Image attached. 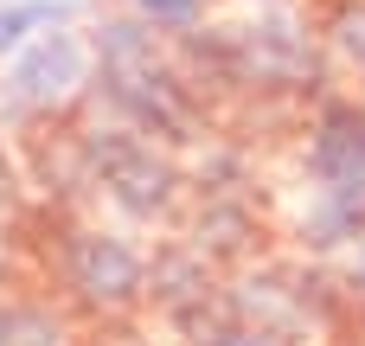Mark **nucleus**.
<instances>
[{"mask_svg": "<svg viewBox=\"0 0 365 346\" xmlns=\"http://www.w3.org/2000/svg\"><path fill=\"white\" fill-rule=\"evenodd\" d=\"M269 205L289 257L340 263L365 238V96L327 90L302 109L289 186Z\"/></svg>", "mask_w": 365, "mask_h": 346, "instance_id": "1", "label": "nucleus"}, {"mask_svg": "<svg viewBox=\"0 0 365 346\" xmlns=\"http://www.w3.org/2000/svg\"><path fill=\"white\" fill-rule=\"evenodd\" d=\"M83 39H90V116L122 122V128L173 148L180 161L218 128V109L199 96L180 51L167 39H154L141 19L103 13Z\"/></svg>", "mask_w": 365, "mask_h": 346, "instance_id": "2", "label": "nucleus"}, {"mask_svg": "<svg viewBox=\"0 0 365 346\" xmlns=\"http://www.w3.org/2000/svg\"><path fill=\"white\" fill-rule=\"evenodd\" d=\"M38 289L77 321V327H122L148 321V244L141 231L103 218V212H38Z\"/></svg>", "mask_w": 365, "mask_h": 346, "instance_id": "3", "label": "nucleus"}, {"mask_svg": "<svg viewBox=\"0 0 365 346\" xmlns=\"http://www.w3.org/2000/svg\"><path fill=\"white\" fill-rule=\"evenodd\" d=\"M77 135V161H83V193H90V212L128 225V231H173L180 212H186V161L122 122H103V116H77L71 122Z\"/></svg>", "mask_w": 365, "mask_h": 346, "instance_id": "4", "label": "nucleus"}, {"mask_svg": "<svg viewBox=\"0 0 365 346\" xmlns=\"http://www.w3.org/2000/svg\"><path fill=\"white\" fill-rule=\"evenodd\" d=\"M77 116H90V39H83V26L38 32L32 45L0 58V128L13 141L45 135V128H71Z\"/></svg>", "mask_w": 365, "mask_h": 346, "instance_id": "5", "label": "nucleus"}, {"mask_svg": "<svg viewBox=\"0 0 365 346\" xmlns=\"http://www.w3.org/2000/svg\"><path fill=\"white\" fill-rule=\"evenodd\" d=\"M173 238L192 257H205L218 276H237V270L263 263L269 250H282L269 193H186V212H180Z\"/></svg>", "mask_w": 365, "mask_h": 346, "instance_id": "6", "label": "nucleus"}, {"mask_svg": "<svg viewBox=\"0 0 365 346\" xmlns=\"http://www.w3.org/2000/svg\"><path fill=\"white\" fill-rule=\"evenodd\" d=\"M218 302H225V276L205 257H192L173 231L154 238V250H148V321L173 340L192 321H205Z\"/></svg>", "mask_w": 365, "mask_h": 346, "instance_id": "7", "label": "nucleus"}, {"mask_svg": "<svg viewBox=\"0 0 365 346\" xmlns=\"http://www.w3.org/2000/svg\"><path fill=\"white\" fill-rule=\"evenodd\" d=\"M0 346H83V327L45 289H13L0 295Z\"/></svg>", "mask_w": 365, "mask_h": 346, "instance_id": "8", "label": "nucleus"}, {"mask_svg": "<svg viewBox=\"0 0 365 346\" xmlns=\"http://www.w3.org/2000/svg\"><path fill=\"white\" fill-rule=\"evenodd\" d=\"M308 13H314V32H321L334 83L346 77L353 96H365V0H314Z\"/></svg>", "mask_w": 365, "mask_h": 346, "instance_id": "9", "label": "nucleus"}, {"mask_svg": "<svg viewBox=\"0 0 365 346\" xmlns=\"http://www.w3.org/2000/svg\"><path fill=\"white\" fill-rule=\"evenodd\" d=\"M77 0H0V58H13L19 45H32L38 32L77 26Z\"/></svg>", "mask_w": 365, "mask_h": 346, "instance_id": "10", "label": "nucleus"}, {"mask_svg": "<svg viewBox=\"0 0 365 346\" xmlns=\"http://www.w3.org/2000/svg\"><path fill=\"white\" fill-rule=\"evenodd\" d=\"M122 13L128 19H141L154 39H186V32H199L205 19H212V0H122Z\"/></svg>", "mask_w": 365, "mask_h": 346, "instance_id": "11", "label": "nucleus"}, {"mask_svg": "<svg viewBox=\"0 0 365 346\" xmlns=\"http://www.w3.org/2000/svg\"><path fill=\"white\" fill-rule=\"evenodd\" d=\"M173 346H289V340L269 334V327H257V321H237V315L218 302L205 321H192L186 334H173Z\"/></svg>", "mask_w": 365, "mask_h": 346, "instance_id": "12", "label": "nucleus"}, {"mask_svg": "<svg viewBox=\"0 0 365 346\" xmlns=\"http://www.w3.org/2000/svg\"><path fill=\"white\" fill-rule=\"evenodd\" d=\"M26 205H32V186H26V148L0 128V218L13 225Z\"/></svg>", "mask_w": 365, "mask_h": 346, "instance_id": "13", "label": "nucleus"}, {"mask_svg": "<svg viewBox=\"0 0 365 346\" xmlns=\"http://www.w3.org/2000/svg\"><path fill=\"white\" fill-rule=\"evenodd\" d=\"M83 346H154L148 321H122V327H83Z\"/></svg>", "mask_w": 365, "mask_h": 346, "instance_id": "14", "label": "nucleus"}, {"mask_svg": "<svg viewBox=\"0 0 365 346\" xmlns=\"http://www.w3.org/2000/svg\"><path fill=\"white\" fill-rule=\"evenodd\" d=\"M340 276H346V289H353V302H359V315H365V238L340 257Z\"/></svg>", "mask_w": 365, "mask_h": 346, "instance_id": "15", "label": "nucleus"}, {"mask_svg": "<svg viewBox=\"0 0 365 346\" xmlns=\"http://www.w3.org/2000/svg\"><path fill=\"white\" fill-rule=\"evenodd\" d=\"M6 238H13V225H6V218H0V257H6Z\"/></svg>", "mask_w": 365, "mask_h": 346, "instance_id": "16", "label": "nucleus"}, {"mask_svg": "<svg viewBox=\"0 0 365 346\" xmlns=\"http://www.w3.org/2000/svg\"><path fill=\"white\" fill-rule=\"evenodd\" d=\"M244 6H276V0H244Z\"/></svg>", "mask_w": 365, "mask_h": 346, "instance_id": "17", "label": "nucleus"}]
</instances>
